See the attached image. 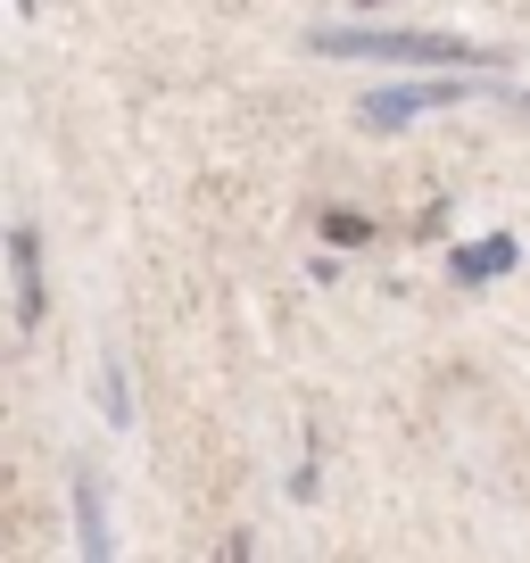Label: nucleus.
<instances>
[{
	"instance_id": "f257e3e1",
	"label": "nucleus",
	"mask_w": 530,
	"mask_h": 563,
	"mask_svg": "<svg viewBox=\"0 0 530 563\" xmlns=\"http://www.w3.org/2000/svg\"><path fill=\"white\" fill-rule=\"evenodd\" d=\"M316 58H389V67H497L489 42L464 34H423V25H323L307 34Z\"/></svg>"
},
{
	"instance_id": "f03ea898",
	"label": "nucleus",
	"mask_w": 530,
	"mask_h": 563,
	"mask_svg": "<svg viewBox=\"0 0 530 563\" xmlns=\"http://www.w3.org/2000/svg\"><path fill=\"white\" fill-rule=\"evenodd\" d=\"M464 91H489L481 75H431V84H389V91H365L356 100V117L373 124V133H398V124L431 117V108H456Z\"/></svg>"
},
{
	"instance_id": "7ed1b4c3",
	"label": "nucleus",
	"mask_w": 530,
	"mask_h": 563,
	"mask_svg": "<svg viewBox=\"0 0 530 563\" xmlns=\"http://www.w3.org/2000/svg\"><path fill=\"white\" fill-rule=\"evenodd\" d=\"M75 539H84V563H117V530H108L100 473H75Z\"/></svg>"
},
{
	"instance_id": "20e7f679",
	"label": "nucleus",
	"mask_w": 530,
	"mask_h": 563,
	"mask_svg": "<svg viewBox=\"0 0 530 563\" xmlns=\"http://www.w3.org/2000/svg\"><path fill=\"white\" fill-rule=\"evenodd\" d=\"M9 282H18V332H34L42 323V241H34V224L9 232Z\"/></svg>"
},
{
	"instance_id": "39448f33",
	"label": "nucleus",
	"mask_w": 530,
	"mask_h": 563,
	"mask_svg": "<svg viewBox=\"0 0 530 563\" xmlns=\"http://www.w3.org/2000/svg\"><path fill=\"white\" fill-rule=\"evenodd\" d=\"M456 274H464V282H497V274H514V232L464 241V249H456Z\"/></svg>"
},
{
	"instance_id": "423d86ee",
	"label": "nucleus",
	"mask_w": 530,
	"mask_h": 563,
	"mask_svg": "<svg viewBox=\"0 0 530 563\" xmlns=\"http://www.w3.org/2000/svg\"><path fill=\"white\" fill-rule=\"evenodd\" d=\"M100 406H108V422H124L133 406H124V373H117V356L100 365Z\"/></svg>"
},
{
	"instance_id": "0eeeda50",
	"label": "nucleus",
	"mask_w": 530,
	"mask_h": 563,
	"mask_svg": "<svg viewBox=\"0 0 530 563\" xmlns=\"http://www.w3.org/2000/svg\"><path fill=\"white\" fill-rule=\"evenodd\" d=\"M323 241L356 249V241H373V224H365V216H323Z\"/></svg>"
},
{
	"instance_id": "6e6552de",
	"label": "nucleus",
	"mask_w": 530,
	"mask_h": 563,
	"mask_svg": "<svg viewBox=\"0 0 530 563\" xmlns=\"http://www.w3.org/2000/svg\"><path fill=\"white\" fill-rule=\"evenodd\" d=\"M18 18H34V0H18Z\"/></svg>"
}]
</instances>
